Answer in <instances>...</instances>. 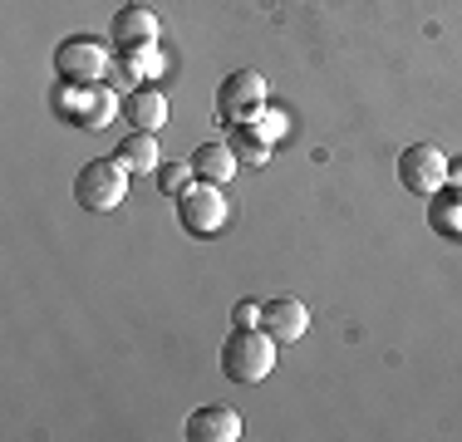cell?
I'll list each match as a JSON object with an SVG mask.
<instances>
[{
	"label": "cell",
	"mask_w": 462,
	"mask_h": 442,
	"mask_svg": "<svg viewBox=\"0 0 462 442\" xmlns=\"http://www.w3.org/2000/svg\"><path fill=\"white\" fill-rule=\"evenodd\" d=\"M124 118H128V124H134L138 133H158L162 124H168V94H162V88H148V84L128 88Z\"/></svg>",
	"instance_id": "7c38bea8"
},
{
	"label": "cell",
	"mask_w": 462,
	"mask_h": 442,
	"mask_svg": "<svg viewBox=\"0 0 462 442\" xmlns=\"http://www.w3.org/2000/svg\"><path fill=\"white\" fill-rule=\"evenodd\" d=\"M124 197H128V168L118 158H94L74 177V202L84 212H114V207H124Z\"/></svg>",
	"instance_id": "7a4b0ae2"
},
{
	"label": "cell",
	"mask_w": 462,
	"mask_h": 442,
	"mask_svg": "<svg viewBox=\"0 0 462 442\" xmlns=\"http://www.w3.org/2000/svg\"><path fill=\"white\" fill-rule=\"evenodd\" d=\"M162 69H168V60H162L158 44H152V50L114 54V64H108V88H138V79H158Z\"/></svg>",
	"instance_id": "30bf717a"
},
{
	"label": "cell",
	"mask_w": 462,
	"mask_h": 442,
	"mask_svg": "<svg viewBox=\"0 0 462 442\" xmlns=\"http://www.w3.org/2000/svg\"><path fill=\"white\" fill-rule=\"evenodd\" d=\"M178 221H182V231L187 236H217V231L226 226V197H222V187L217 182H187L182 192H178Z\"/></svg>",
	"instance_id": "277c9868"
},
{
	"label": "cell",
	"mask_w": 462,
	"mask_h": 442,
	"mask_svg": "<svg viewBox=\"0 0 462 442\" xmlns=\"http://www.w3.org/2000/svg\"><path fill=\"white\" fill-rule=\"evenodd\" d=\"M187 162H192L197 182H217V187H226V182H231V172L241 168L236 152H231V143H202V148H197Z\"/></svg>",
	"instance_id": "5bb4252c"
},
{
	"label": "cell",
	"mask_w": 462,
	"mask_h": 442,
	"mask_svg": "<svg viewBox=\"0 0 462 442\" xmlns=\"http://www.w3.org/2000/svg\"><path fill=\"white\" fill-rule=\"evenodd\" d=\"M108 40H114V54L152 50V44H158V15H152L148 5H124V10H114V20H108Z\"/></svg>",
	"instance_id": "ba28073f"
},
{
	"label": "cell",
	"mask_w": 462,
	"mask_h": 442,
	"mask_svg": "<svg viewBox=\"0 0 462 442\" xmlns=\"http://www.w3.org/2000/svg\"><path fill=\"white\" fill-rule=\"evenodd\" d=\"M226 143H231V152H236V162H246V168H266L271 162V138L256 124H231Z\"/></svg>",
	"instance_id": "2e32d148"
},
{
	"label": "cell",
	"mask_w": 462,
	"mask_h": 442,
	"mask_svg": "<svg viewBox=\"0 0 462 442\" xmlns=\"http://www.w3.org/2000/svg\"><path fill=\"white\" fill-rule=\"evenodd\" d=\"M54 114L74 128H108L118 114V98L108 84H60L54 88Z\"/></svg>",
	"instance_id": "3957f363"
},
{
	"label": "cell",
	"mask_w": 462,
	"mask_h": 442,
	"mask_svg": "<svg viewBox=\"0 0 462 442\" xmlns=\"http://www.w3.org/2000/svg\"><path fill=\"white\" fill-rule=\"evenodd\" d=\"M448 182L462 187V162H448Z\"/></svg>",
	"instance_id": "ffe728a7"
},
{
	"label": "cell",
	"mask_w": 462,
	"mask_h": 442,
	"mask_svg": "<svg viewBox=\"0 0 462 442\" xmlns=\"http://www.w3.org/2000/svg\"><path fill=\"white\" fill-rule=\"evenodd\" d=\"M428 226H433V236L443 241H462V187H438L433 197H428Z\"/></svg>",
	"instance_id": "4fadbf2b"
},
{
	"label": "cell",
	"mask_w": 462,
	"mask_h": 442,
	"mask_svg": "<svg viewBox=\"0 0 462 442\" xmlns=\"http://www.w3.org/2000/svg\"><path fill=\"white\" fill-rule=\"evenodd\" d=\"M261 329H266L276 345H295V339H305V329H310V309L300 300H266Z\"/></svg>",
	"instance_id": "8fae6325"
},
{
	"label": "cell",
	"mask_w": 462,
	"mask_h": 442,
	"mask_svg": "<svg viewBox=\"0 0 462 442\" xmlns=\"http://www.w3.org/2000/svg\"><path fill=\"white\" fill-rule=\"evenodd\" d=\"M192 162H162V168H158V187H162V192H168V197H178L182 192V187L187 182H192Z\"/></svg>",
	"instance_id": "e0dca14e"
},
{
	"label": "cell",
	"mask_w": 462,
	"mask_h": 442,
	"mask_svg": "<svg viewBox=\"0 0 462 442\" xmlns=\"http://www.w3.org/2000/svg\"><path fill=\"white\" fill-rule=\"evenodd\" d=\"M276 369V339L266 329H231L226 345H222V373L231 383H261L266 373Z\"/></svg>",
	"instance_id": "6da1fadb"
},
{
	"label": "cell",
	"mask_w": 462,
	"mask_h": 442,
	"mask_svg": "<svg viewBox=\"0 0 462 442\" xmlns=\"http://www.w3.org/2000/svg\"><path fill=\"white\" fill-rule=\"evenodd\" d=\"M261 108H266V79L256 69L226 74L222 88H217V118L222 124H251Z\"/></svg>",
	"instance_id": "8992f818"
},
{
	"label": "cell",
	"mask_w": 462,
	"mask_h": 442,
	"mask_svg": "<svg viewBox=\"0 0 462 442\" xmlns=\"http://www.w3.org/2000/svg\"><path fill=\"white\" fill-rule=\"evenodd\" d=\"M241 437V413L226 403H207L187 413V442H236Z\"/></svg>",
	"instance_id": "9c48e42d"
},
{
	"label": "cell",
	"mask_w": 462,
	"mask_h": 442,
	"mask_svg": "<svg viewBox=\"0 0 462 442\" xmlns=\"http://www.w3.org/2000/svg\"><path fill=\"white\" fill-rule=\"evenodd\" d=\"M114 158L124 162L128 172H158L162 168V152H158V133H128L124 143L114 148Z\"/></svg>",
	"instance_id": "9a60e30c"
},
{
	"label": "cell",
	"mask_w": 462,
	"mask_h": 442,
	"mask_svg": "<svg viewBox=\"0 0 462 442\" xmlns=\"http://www.w3.org/2000/svg\"><path fill=\"white\" fill-rule=\"evenodd\" d=\"M399 182H403V192H413V197H433L438 187H448V158H443V148H433V143H413V148H403Z\"/></svg>",
	"instance_id": "52a82bcc"
},
{
	"label": "cell",
	"mask_w": 462,
	"mask_h": 442,
	"mask_svg": "<svg viewBox=\"0 0 462 442\" xmlns=\"http://www.w3.org/2000/svg\"><path fill=\"white\" fill-rule=\"evenodd\" d=\"M251 124H256L261 133H266V138H271V143H276V138H285V128H291V124H285V114H281V108H271V104H266V108H261V114H256V118H251Z\"/></svg>",
	"instance_id": "ac0fdd59"
},
{
	"label": "cell",
	"mask_w": 462,
	"mask_h": 442,
	"mask_svg": "<svg viewBox=\"0 0 462 442\" xmlns=\"http://www.w3.org/2000/svg\"><path fill=\"white\" fill-rule=\"evenodd\" d=\"M108 64H114L108 50L89 35H74L54 50V74H60V84H104Z\"/></svg>",
	"instance_id": "5b68a950"
},
{
	"label": "cell",
	"mask_w": 462,
	"mask_h": 442,
	"mask_svg": "<svg viewBox=\"0 0 462 442\" xmlns=\"http://www.w3.org/2000/svg\"><path fill=\"white\" fill-rule=\"evenodd\" d=\"M261 309H266V305L241 300V305H236V325H241V329H256V325H261Z\"/></svg>",
	"instance_id": "d6986e66"
}]
</instances>
